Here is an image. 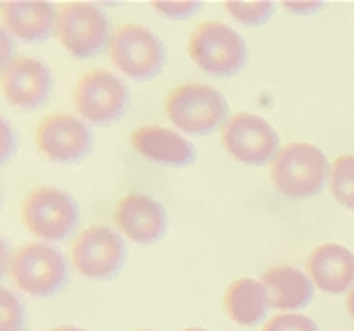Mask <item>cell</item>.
Returning <instances> with one entry per match:
<instances>
[{"mask_svg":"<svg viewBox=\"0 0 354 331\" xmlns=\"http://www.w3.org/2000/svg\"><path fill=\"white\" fill-rule=\"evenodd\" d=\"M39 152L57 164L82 161L93 148V134L84 120L68 114H50L37 127L35 134Z\"/></svg>","mask_w":354,"mask_h":331,"instance_id":"cell-11","label":"cell"},{"mask_svg":"<svg viewBox=\"0 0 354 331\" xmlns=\"http://www.w3.org/2000/svg\"><path fill=\"white\" fill-rule=\"evenodd\" d=\"M152 7L166 16V19H189V16L196 14L200 7V3H168V0H159V3H152Z\"/></svg>","mask_w":354,"mask_h":331,"instance_id":"cell-23","label":"cell"},{"mask_svg":"<svg viewBox=\"0 0 354 331\" xmlns=\"http://www.w3.org/2000/svg\"><path fill=\"white\" fill-rule=\"evenodd\" d=\"M284 7L293 14H313L323 10V3H293V0H288V3H284Z\"/></svg>","mask_w":354,"mask_h":331,"instance_id":"cell-25","label":"cell"},{"mask_svg":"<svg viewBox=\"0 0 354 331\" xmlns=\"http://www.w3.org/2000/svg\"><path fill=\"white\" fill-rule=\"evenodd\" d=\"M261 281L270 295V306L279 311L302 309L313 297L311 277L293 265H272L263 272Z\"/></svg>","mask_w":354,"mask_h":331,"instance_id":"cell-18","label":"cell"},{"mask_svg":"<svg viewBox=\"0 0 354 331\" xmlns=\"http://www.w3.org/2000/svg\"><path fill=\"white\" fill-rule=\"evenodd\" d=\"M166 116L180 132L207 136L227 123V100L209 84H180L166 95Z\"/></svg>","mask_w":354,"mask_h":331,"instance_id":"cell-3","label":"cell"},{"mask_svg":"<svg viewBox=\"0 0 354 331\" xmlns=\"http://www.w3.org/2000/svg\"><path fill=\"white\" fill-rule=\"evenodd\" d=\"M225 313L241 327H257L268 316L270 295L261 279L241 277L225 290Z\"/></svg>","mask_w":354,"mask_h":331,"instance_id":"cell-17","label":"cell"},{"mask_svg":"<svg viewBox=\"0 0 354 331\" xmlns=\"http://www.w3.org/2000/svg\"><path fill=\"white\" fill-rule=\"evenodd\" d=\"M225 10H227L232 19H236L239 23H243V26L257 28V26H263V23L270 19L275 5L268 3V0H252V3L232 0V3H225Z\"/></svg>","mask_w":354,"mask_h":331,"instance_id":"cell-20","label":"cell"},{"mask_svg":"<svg viewBox=\"0 0 354 331\" xmlns=\"http://www.w3.org/2000/svg\"><path fill=\"white\" fill-rule=\"evenodd\" d=\"M345 309H348L350 313V318L354 320V288L348 293V300H345Z\"/></svg>","mask_w":354,"mask_h":331,"instance_id":"cell-26","label":"cell"},{"mask_svg":"<svg viewBox=\"0 0 354 331\" xmlns=\"http://www.w3.org/2000/svg\"><path fill=\"white\" fill-rule=\"evenodd\" d=\"M109 57L123 75L136 82H146L164 70L166 48L162 39L146 26L125 23L111 37Z\"/></svg>","mask_w":354,"mask_h":331,"instance_id":"cell-6","label":"cell"},{"mask_svg":"<svg viewBox=\"0 0 354 331\" xmlns=\"http://www.w3.org/2000/svg\"><path fill=\"white\" fill-rule=\"evenodd\" d=\"M16 155V134L12 132L10 123L3 118V161H10Z\"/></svg>","mask_w":354,"mask_h":331,"instance_id":"cell-24","label":"cell"},{"mask_svg":"<svg viewBox=\"0 0 354 331\" xmlns=\"http://www.w3.org/2000/svg\"><path fill=\"white\" fill-rule=\"evenodd\" d=\"M189 57L214 77H232L248 64L245 39L221 21H205L191 32Z\"/></svg>","mask_w":354,"mask_h":331,"instance_id":"cell-2","label":"cell"},{"mask_svg":"<svg viewBox=\"0 0 354 331\" xmlns=\"http://www.w3.org/2000/svg\"><path fill=\"white\" fill-rule=\"evenodd\" d=\"M307 274L323 293L341 295L354 288V254L339 243H323L309 254Z\"/></svg>","mask_w":354,"mask_h":331,"instance_id":"cell-16","label":"cell"},{"mask_svg":"<svg viewBox=\"0 0 354 331\" xmlns=\"http://www.w3.org/2000/svg\"><path fill=\"white\" fill-rule=\"evenodd\" d=\"M329 191L341 207L354 211V155H341L332 164Z\"/></svg>","mask_w":354,"mask_h":331,"instance_id":"cell-19","label":"cell"},{"mask_svg":"<svg viewBox=\"0 0 354 331\" xmlns=\"http://www.w3.org/2000/svg\"><path fill=\"white\" fill-rule=\"evenodd\" d=\"M3 300V329L0 331H23L26 329V306L12 290L3 288L0 293Z\"/></svg>","mask_w":354,"mask_h":331,"instance_id":"cell-21","label":"cell"},{"mask_svg":"<svg viewBox=\"0 0 354 331\" xmlns=\"http://www.w3.org/2000/svg\"><path fill=\"white\" fill-rule=\"evenodd\" d=\"M21 220L35 236L59 243L75 231L80 223V207L66 191L55 187L32 189L21 205Z\"/></svg>","mask_w":354,"mask_h":331,"instance_id":"cell-5","label":"cell"},{"mask_svg":"<svg viewBox=\"0 0 354 331\" xmlns=\"http://www.w3.org/2000/svg\"><path fill=\"white\" fill-rule=\"evenodd\" d=\"M7 270L14 284L32 297L57 295L68 281V263L50 243H23Z\"/></svg>","mask_w":354,"mask_h":331,"instance_id":"cell-4","label":"cell"},{"mask_svg":"<svg viewBox=\"0 0 354 331\" xmlns=\"http://www.w3.org/2000/svg\"><path fill=\"white\" fill-rule=\"evenodd\" d=\"M223 145L241 164L261 166L277 157L279 136L268 120L241 111L223 125Z\"/></svg>","mask_w":354,"mask_h":331,"instance_id":"cell-10","label":"cell"},{"mask_svg":"<svg viewBox=\"0 0 354 331\" xmlns=\"http://www.w3.org/2000/svg\"><path fill=\"white\" fill-rule=\"evenodd\" d=\"M73 104L86 123L111 125L123 118L130 104V88L111 70H86L73 86Z\"/></svg>","mask_w":354,"mask_h":331,"instance_id":"cell-7","label":"cell"},{"mask_svg":"<svg viewBox=\"0 0 354 331\" xmlns=\"http://www.w3.org/2000/svg\"><path fill=\"white\" fill-rule=\"evenodd\" d=\"M57 26V12L44 0H7L3 3V28L19 41H46Z\"/></svg>","mask_w":354,"mask_h":331,"instance_id":"cell-15","label":"cell"},{"mask_svg":"<svg viewBox=\"0 0 354 331\" xmlns=\"http://www.w3.org/2000/svg\"><path fill=\"white\" fill-rule=\"evenodd\" d=\"M261 331H318V325L300 313H279L266 322Z\"/></svg>","mask_w":354,"mask_h":331,"instance_id":"cell-22","label":"cell"},{"mask_svg":"<svg viewBox=\"0 0 354 331\" xmlns=\"http://www.w3.org/2000/svg\"><path fill=\"white\" fill-rule=\"evenodd\" d=\"M329 171L325 152L311 143H286L270 164V184L284 198H316L323 191Z\"/></svg>","mask_w":354,"mask_h":331,"instance_id":"cell-1","label":"cell"},{"mask_svg":"<svg viewBox=\"0 0 354 331\" xmlns=\"http://www.w3.org/2000/svg\"><path fill=\"white\" fill-rule=\"evenodd\" d=\"M53 331H86V329L77 327V325H62V327H55Z\"/></svg>","mask_w":354,"mask_h":331,"instance_id":"cell-27","label":"cell"},{"mask_svg":"<svg viewBox=\"0 0 354 331\" xmlns=\"http://www.w3.org/2000/svg\"><path fill=\"white\" fill-rule=\"evenodd\" d=\"M130 143L143 159L152 161V164H162V166L182 168V166L193 164L198 157V152L189 139H184L182 134L166 130V127H159V125L136 127L130 134Z\"/></svg>","mask_w":354,"mask_h":331,"instance_id":"cell-14","label":"cell"},{"mask_svg":"<svg viewBox=\"0 0 354 331\" xmlns=\"http://www.w3.org/2000/svg\"><path fill=\"white\" fill-rule=\"evenodd\" d=\"M114 223L125 238L141 245L157 243L168 229L164 205L148 193H127L116 205Z\"/></svg>","mask_w":354,"mask_h":331,"instance_id":"cell-13","label":"cell"},{"mask_svg":"<svg viewBox=\"0 0 354 331\" xmlns=\"http://www.w3.org/2000/svg\"><path fill=\"white\" fill-rule=\"evenodd\" d=\"M55 35L64 50L77 59H88L111 44L109 19L100 7L91 3H66L57 12Z\"/></svg>","mask_w":354,"mask_h":331,"instance_id":"cell-8","label":"cell"},{"mask_svg":"<svg viewBox=\"0 0 354 331\" xmlns=\"http://www.w3.org/2000/svg\"><path fill=\"white\" fill-rule=\"evenodd\" d=\"M53 91V75L35 57H12L3 66V95L19 109H37Z\"/></svg>","mask_w":354,"mask_h":331,"instance_id":"cell-12","label":"cell"},{"mask_svg":"<svg viewBox=\"0 0 354 331\" xmlns=\"http://www.w3.org/2000/svg\"><path fill=\"white\" fill-rule=\"evenodd\" d=\"M127 259L123 236L104 225L86 227L71 245V261L86 279H111L120 272Z\"/></svg>","mask_w":354,"mask_h":331,"instance_id":"cell-9","label":"cell"},{"mask_svg":"<svg viewBox=\"0 0 354 331\" xmlns=\"http://www.w3.org/2000/svg\"><path fill=\"white\" fill-rule=\"evenodd\" d=\"M184 331H209V329H203V327H189V329H184Z\"/></svg>","mask_w":354,"mask_h":331,"instance_id":"cell-28","label":"cell"},{"mask_svg":"<svg viewBox=\"0 0 354 331\" xmlns=\"http://www.w3.org/2000/svg\"><path fill=\"white\" fill-rule=\"evenodd\" d=\"M139 331H152V329H139Z\"/></svg>","mask_w":354,"mask_h":331,"instance_id":"cell-29","label":"cell"}]
</instances>
